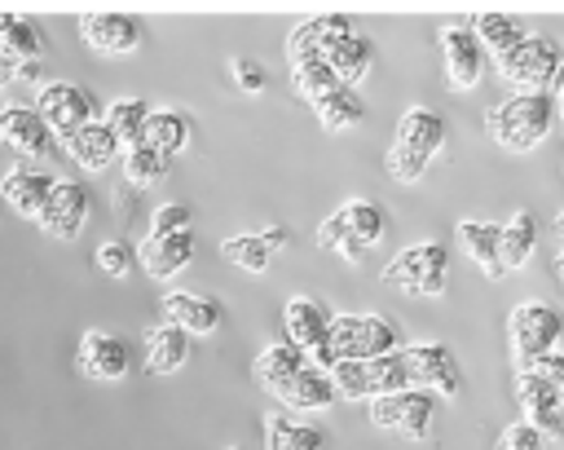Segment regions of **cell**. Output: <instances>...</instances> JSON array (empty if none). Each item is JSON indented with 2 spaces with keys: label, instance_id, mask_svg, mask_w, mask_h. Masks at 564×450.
<instances>
[{
  "label": "cell",
  "instance_id": "cell-12",
  "mask_svg": "<svg viewBox=\"0 0 564 450\" xmlns=\"http://www.w3.org/2000/svg\"><path fill=\"white\" fill-rule=\"evenodd\" d=\"M0 146H9L22 159H44L53 150V132L35 115V106L9 101V106H0Z\"/></svg>",
  "mask_w": 564,
  "mask_h": 450
},
{
  "label": "cell",
  "instance_id": "cell-10",
  "mask_svg": "<svg viewBox=\"0 0 564 450\" xmlns=\"http://www.w3.org/2000/svg\"><path fill=\"white\" fill-rule=\"evenodd\" d=\"M405 366H410V379L419 388H427L432 397L441 393L445 401L463 393V375H458V362L445 344H405Z\"/></svg>",
  "mask_w": 564,
  "mask_h": 450
},
{
  "label": "cell",
  "instance_id": "cell-3",
  "mask_svg": "<svg viewBox=\"0 0 564 450\" xmlns=\"http://www.w3.org/2000/svg\"><path fill=\"white\" fill-rule=\"evenodd\" d=\"M335 362H375L397 353V326L383 313H335L330 318Z\"/></svg>",
  "mask_w": 564,
  "mask_h": 450
},
{
  "label": "cell",
  "instance_id": "cell-50",
  "mask_svg": "<svg viewBox=\"0 0 564 450\" xmlns=\"http://www.w3.org/2000/svg\"><path fill=\"white\" fill-rule=\"evenodd\" d=\"M555 97H564V49H560V66H555V84H551Z\"/></svg>",
  "mask_w": 564,
  "mask_h": 450
},
{
  "label": "cell",
  "instance_id": "cell-20",
  "mask_svg": "<svg viewBox=\"0 0 564 450\" xmlns=\"http://www.w3.org/2000/svg\"><path fill=\"white\" fill-rule=\"evenodd\" d=\"M137 260L141 269L159 282V278H176L189 260H194V234H167V238H154L145 234V243L137 247Z\"/></svg>",
  "mask_w": 564,
  "mask_h": 450
},
{
  "label": "cell",
  "instance_id": "cell-25",
  "mask_svg": "<svg viewBox=\"0 0 564 450\" xmlns=\"http://www.w3.org/2000/svg\"><path fill=\"white\" fill-rule=\"evenodd\" d=\"M397 141L410 146V150H423L427 159L445 146V119L427 106H410L401 119H397Z\"/></svg>",
  "mask_w": 564,
  "mask_h": 450
},
{
  "label": "cell",
  "instance_id": "cell-8",
  "mask_svg": "<svg viewBox=\"0 0 564 450\" xmlns=\"http://www.w3.org/2000/svg\"><path fill=\"white\" fill-rule=\"evenodd\" d=\"M432 410H436V397L427 388H401V393H388V397L370 401V424L375 428H392V432H401L410 441H423Z\"/></svg>",
  "mask_w": 564,
  "mask_h": 450
},
{
  "label": "cell",
  "instance_id": "cell-28",
  "mask_svg": "<svg viewBox=\"0 0 564 450\" xmlns=\"http://www.w3.org/2000/svg\"><path fill=\"white\" fill-rule=\"evenodd\" d=\"M308 366V357L295 349V344H264L260 353H256V379H260V388H269V393H278L291 375H300Z\"/></svg>",
  "mask_w": 564,
  "mask_h": 450
},
{
  "label": "cell",
  "instance_id": "cell-37",
  "mask_svg": "<svg viewBox=\"0 0 564 450\" xmlns=\"http://www.w3.org/2000/svg\"><path fill=\"white\" fill-rule=\"evenodd\" d=\"M313 110H317V119H322L326 132H344V128H352V124L366 119V101L357 97V88H339L326 101H317Z\"/></svg>",
  "mask_w": 564,
  "mask_h": 450
},
{
  "label": "cell",
  "instance_id": "cell-34",
  "mask_svg": "<svg viewBox=\"0 0 564 450\" xmlns=\"http://www.w3.org/2000/svg\"><path fill=\"white\" fill-rule=\"evenodd\" d=\"M326 66H330L348 88H352V84L370 71V40H361L357 31H352V35H344L339 44H330V49H326Z\"/></svg>",
  "mask_w": 564,
  "mask_h": 450
},
{
  "label": "cell",
  "instance_id": "cell-35",
  "mask_svg": "<svg viewBox=\"0 0 564 450\" xmlns=\"http://www.w3.org/2000/svg\"><path fill=\"white\" fill-rule=\"evenodd\" d=\"M141 141L172 159V154L189 141V119H185L181 110H150V119H145V137H141Z\"/></svg>",
  "mask_w": 564,
  "mask_h": 450
},
{
  "label": "cell",
  "instance_id": "cell-29",
  "mask_svg": "<svg viewBox=\"0 0 564 450\" xmlns=\"http://www.w3.org/2000/svg\"><path fill=\"white\" fill-rule=\"evenodd\" d=\"M533 247H538V225H533V212H511V221H502V238H498L502 269H520V265H529Z\"/></svg>",
  "mask_w": 564,
  "mask_h": 450
},
{
  "label": "cell",
  "instance_id": "cell-17",
  "mask_svg": "<svg viewBox=\"0 0 564 450\" xmlns=\"http://www.w3.org/2000/svg\"><path fill=\"white\" fill-rule=\"evenodd\" d=\"M286 243H291V229H286V225H269V229H260V234H234V238H225V243H220V256L234 260V265L247 269V274H264L269 260H273Z\"/></svg>",
  "mask_w": 564,
  "mask_h": 450
},
{
  "label": "cell",
  "instance_id": "cell-41",
  "mask_svg": "<svg viewBox=\"0 0 564 450\" xmlns=\"http://www.w3.org/2000/svg\"><path fill=\"white\" fill-rule=\"evenodd\" d=\"M189 225H194V212H189L185 203H163V207H154V216H150V234H154V238L189 234Z\"/></svg>",
  "mask_w": 564,
  "mask_h": 450
},
{
  "label": "cell",
  "instance_id": "cell-51",
  "mask_svg": "<svg viewBox=\"0 0 564 450\" xmlns=\"http://www.w3.org/2000/svg\"><path fill=\"white\" fill-rule=\"evenodd\" d=\"M555 278H560V287H564V251L555 256Z\"/></svg>",
  "mask_w": 564,
  "mask_h": 450
},
{
  "label": "cell",
  "instance_id": "cell-45",
  "mask_svg": "<svg viewBox=\"0 0 564 450\" xmlns=\"http://www.w3.org/2000/svg\"><path fill=\"white\" fill-rule=\"evenodd\" d=\"M229 75H234V84H238L242 93H260V88H264V79H269V75H264V66H260V62H251V57H234V62H229Z\"/></svg>",
  "mask_w": 564,
  "mask_h": 450
},
{
  "label": "cell",
  "instance_id": "cell-11",
  "mask_svg": "<svg viewBox=\"0 0 564 450\" xmlns=\"http://www.w3.org/2000/svg\"><path fill=\"white\" fill-rule=\"evenodd\" d=\"M84 221H88V190H84L79 181L57 176V185H53V194L44 199L35 225H40L44 234H53V238H75V234L84 229Z\"/></svg>",
  "mask_w": 564,
  "mask_h": 450
},
{
  "label": "cell",
  "instance_id": "cell-43",
  "mask_svg": "<svg viewBox=\"0 0 564 450\" xmlns=\"http://www.w3.org/2000/svg\"><path fill=\"white\" fill-rule=\"evenodd\" d=\"M132 260H137V247H128L123 238H106V243L97 247V265H101L110 278H128Z\"/></svg>",
  "mask_w": 564,
  "mask_h": 450
},
{
  "label": "cell",
  "instance_id": "cell-13",
  "mask_svg": "<svg viewBox=\"0 0 564 450\" xmlns=\"http://www.w3.org/2000/svg\"><path fill=\"white\" fill-rule=\"evenodd\" d=\"M75 366L88 379H123L132 366V349H128V340H119L110 331H84L79 349H75Z\"/></svg>",
  "mask_w": 564,
  "mask_h": 450
},
{
  "label": "cell",
  "instance_id": "cell-33",
  "mask_svg": "<svg viewBox=\"0 0 564 450\" xmlns=\"http://www.w3.org/2000/svg\"><path fill=\"white\" fill-rule=\"evenodd\" d=\"M401 388H414L410 379V366H405V353H388V357H375L366 362V397H388V393H401Z\"/></svg>",
  "mask_w": 564,
  "mask_h": 450
},
{
  "label": "cell",
  "instance_id": "cell-22",
  "mask_svg": "<svg viewBox=\"0 0 564 450\" xmlns=\"http://www.w3.org/2000/svg\"><path fill=\"white\" fill-rule=\"evenodd\" d=\"M141 353H145V371H150V375H172V371H181L185 357H189V331H181V326H172V322H159V326L145 331Z\"/></svg>",
  "mask_w": 564,
  "mask_h": 450
},
{
  "label": "cell",
  "instance_id": "cell-1",
  "mask_svg": "<svg viewBox=\"0 0 564 450\" xmlns=\"http://www.w3.org/2000/svg\"><path fill=\"white\" fill-rule=\"evenodd\" d=\"M555 97L551 93H511L507 101L489 106L485 115V132L498 150L507 154H529L538 141H546L551 119H555Z\"/></svg>",
  "mask_w": 564,
  "mask_h": 450
},
{
  "label": "cell",
  "instance_id": "cell-53",
  "mask_svg": "<svg viewBox=\"0 0 564 450\" xmlns=\"http://www.w3.org/2000/svg\"><path fill=\"white\" fill-rule=\"evenodd\" d=\"M555 106H560V119H564V97H555Z\"/></svg>",
  "mask_w": 564,
  "mask_h": 450
},
{
  "label": "cell",
  "instance_id": "cell-5",
  "mask_svg": "<svg viewBox=\"0 0 564 450\" xmlns=\"http://www.w3.org/2000/svg\"><path fill=\"white\" fill-rule=\"evenodd\" d=\"M555 66H560V44L546 40V35H524L511 53L494 57L498 79L511 84L516 93H551Z\"/></svg>",
  "mask_w": 564,
  "mask_h": 450
},
{
  "label": "cell",
  "instance_id": "cell-7",
  "mask_svg": "<svg viewBox=\"0 0 564 450\" xmlns=\"http://www.w3.org/2000/svg\"><path fill=\"white\" fill-rule=\"evenodd\" d=\"M35 115L48 124V132L62 141L70 132H79L84 124L101 119L97 115V97L84 93L79 84H62V79H48L44 88H35Z\"/></svg>",
  "mask_w": 564,
  "mask_h": 450
},
{
  "label": "cell",
  "instance_id": "cell-32",
  "mask_svg": "<svg viewBox=\"0 0 564 450\" xmlns=\"http://www.w3.org/2000/svg\"><path fill=\"white\" fill-rule=\"evenodd\" d=\"M291 84H295V93L308 101V106H317V101H326L330 93H339V88H348L330 66H326V57H313V62H300V66H291Z\"/></svg>",
  "mask_w": 564,
  "mask_h": 450
},
{
  "label": "cell",
  "instance_id": "cell-21",
  "mask_svg": "<svg viewBox=\"0 0 564 450\" xmlns=\"http://www.w3.org/2000/svg\"><path fill=\"white\" fill-rule=\"evenodd\" d=\"M62 150L79 163V168H88V172H101V168H110L115 163V154H119V141H115V132L101 124V119H93V124H84L79 132H70V137H62Z\"/></svg>",
  "mask_w": 564,
  "mask_h": 450
},
{
  "label": "cell",
  "instance_id": "cell-40",
  "mask_svg": "<svg viewBox=\"0 0 564 450\" xmlns=\"http://www.w3.org/2000/svg\"><path fill=\"white\" fill-rule=\"evenodd\" d=\"M427 154L423 150H410V146H401V141H392L388 146V154H383V172L397 181V185H414L423 172H427Z\"/></svg>",
  "mask_w": 564,
  "mask_h": 450
},
{
  "label": "cell",
  "instance_id": "cell-31",
  "mask_svg": "<svg viewBox=\"0 0 564 450\" xmlns=\"http://www.w3.org/2000/svg\"><path fill=\"white\" fill-rule=\"evenodd\" d=\"M0 53L13 57V62H31V57H40V53H44V40H40L35 22L22 18V13L0 9Z\"/></svg>",
  "mask_w": 564,
  "mask_h": 450
},
{
  "label": "cell",
  "instance_id": "cell-52",
  "mask_svg": "<svg viewBox=\"0 0 564 450\" xmlns=\"http://www.w3.org/2000/svg\"><path fill=\"white\" fill-rule=\"evenodd\" d=\"M555 229H560V238H564V212H560V216H555Z\"/></svg>",
  "mask_w": 564,
  "mask_h": 450
},
{
  "label": "cell",
  "instance_id": "cell-19",
  "mask_svg": "<svg viewBox=\"0 0 564 450\" xmlns=\"http://www.w3.org/2000/svg\"><path fill=\"white\" fill-rule=\"evenodd\" d=\"M163 318L189 335H212L220 322H225V309L220 300L212 296H194V291H167L163 296Z\"/></svg>",
  "mask_w": 564,
  "mask_h": 450
},
{
  "label": "cell",
  "instance_id": "cell-42",
  "mask_svg": "<svg viewBox=\"0 0 564 450\" xmlns=\"http://www.w3.org/2000/svg\"><path fill=\"white\" fill-rule=\"evenodd\" d=\"M326 375H330V384H335L339 397H348V401H361L366 397V362H335Z\"/></svg>",
  "mask_w": 564,
  "mask_h": 450
},
{
  "label": "cell",
  "instance_id": "cell-38",
  "mask_svg": "<svg viewBox=\"0 0 564 450\" xmlns=\"http://www.w3.org/2000/svg\"><path fill=\"white\" fill-rule=\"evenodd\" d=\"M167 154H159L154 146H145V141H137L132 150H123V181L128 185H159L163 176H167Z\"/></svg>",
  "mask_w": 564,
  "mask_h": 450
},
{
  "label": "cell",
  "instance_id": "cell-44",
  "mask_svg": "<svg viewBox=\"0 0 564 450\" xmlns=\"http://www.w3.org/2000/svg\"><path fill=\"white\" fill-rule=\"evenodd\" d=\"M546 441H551L546 432H538L533 424L520 419V424H507V428L498 432V446H494V450H546Z\"/></svg>",
  "mask_w": 564,
  "mask_h": 450
},
{
  "label": "cell",
  "instance_id": "cell-36",
  "mask_svg": "<svg viewBox=\"0 0 564 450\" xmlns=\"http://www.w3.org/2000/svg\"><path fill=\"white\" fill-rule=\"evenodd\" d=\"M335 212H339V221L348 225V234H352L366 251L383 238V212H379L370 199H348V203H339Z\"/></svg>",
  "mask_w": 564,
  "mask_h": 450
},
{
  "label": "cell",
  "instance_id": "cell-4",
  "mask_svg": "<svg viewBox=\"0 0 564 450\" xmlns=\"http://www.w3.org/2000/svg\"><path fill=\"white\" fill-rule=\"evenodd\" d=\"M445 269H449L445 247L432 243V238H423V243L401 247L383 265V282L397 287L401 296H441L445 291Z\"/></svg>",
  "mask_w": 564,
  "mask_h": 450
},
{
  "label": "cell",
  "instance_id": "cell-9",
  "mask_svg": "<svg viewBox=\"0 0 564 450\" xmlns=\"http://www.w3.org/2000/svg\"><path fill=\"white\" fill-rule=\"evenodd\" d=\"M436 49H441V66H445V79L449 88H476L480 84V71H485V49L476 40V31L467 22H449L436 31Z\"/></svg>",
  "mask_w": 564,
  "mask_h": 450
},
{
  "label": "cell",
  "instance_id": "cell-39",
  "mask_svg": "<svg viewBox=\"0 0 564 450\" xmlns=\"http://www.w3.org/2000/svg\"><path fill=\"white\" fill-rule=\"evenodd\" d=\"M317 247H322V251H335V256L348 260V265H357V260L366 256V247L348 234V225L339 221V212H330V216L317 225Z\"/></svg>",
  "mask_w": 564,
  "mask_h": 450
},
{
  "label": "cell",
  "instance_id": "cell-15",
  "mask_svg": "<svg viewBox=\"0 0 564 450\" xmlns=\"http://www.w3.org/2000/svg\"><path fill=\"white\" fill-rule=\"evenodd\" d=\"M344 35H352V18H348V13H317V18L300 22V26L286 35V62L300 66V62L326 57V49L339 44Z\"/></svg>",
  "mask_w": 564,
  "mask_h": 450
},
{
  "label": "cell",
  "instance_id": "cell-46",
  "mask_svg": "<svg viewBox=\"0 0 564 450\" xmlns=\"http://www.w3.org/2000/svg\"><path fill=\"white\" fill-rule=\"evenodd\" d=\"M533 371H538V375H542V379L555 388V397L564 401V353H560V349H555V353H546V357H542Z\"/></svg>",
  "mask_w": 564,
  "mask_h": 450
},
{
  "label": "cell",
  "instance_id": "cell-14",
  "mask_svg": "<svg viewBox=\"0 0 564 450\" xmlns=\"http://www.w3.org/2000/svg\"><path fill=\"white\" fill-rule=\"evenodd\" d=\"M79 40H84L88 49L115 57V53H132V49H137L141 26H137V18H128V13H119V9H93V13L79 18Z\"/></svg>",
  "mask_w": 564,
  "mask_h": 450
},
{
  "label": "cell",
  "instance_id": "cell-30",
  "mask_svg": "<svg viewBox=\"0 0 564 450\" xmlns=\"http://www.w3.org/2000/svg\"><path fill=\"white\" fill-rule=\"evenodd\" d=\"M264 446L269 450H322V432L291 419L286 410H269L264 415Z\"/></svg>",
  "mask_w": 564,
  "mask_h": 450
},
{
  "label": "cell",
  "instance_id": "cell-24",
  "mask_svg": "<svg viewBox=\"0 0 564 450\" xmlns=\"http://www.w3.org/2000/svg\"><path fill=\"white\" fill-rule=\"evenodd\" d=\"M498 238H502V225H489V221H458V247L480 265L485 278H502V256H498Z\"/></svg>",
  "mask_w": 564,
  "mask_h": 450
},
{
  "label": "cell",
  "instance_id": "cell-18",
  "mask_svg": "<svg viewBox=\"0 0 564 450\" xmlns=\"http://www.w3.org/2000/svg\"><path fill=\"white\" fill-rule=\"evenodd\" d=\"M516 401L524 410V424H533L538 432H560V397L555 388L529 366V371H516Z\"/></svg>",
  "mask_w": 564,
  "mask_h": 450
},
{
  "label": "cell",
  "instance_id": "cell-47",
  "mask_svg": "<svg viewBox=\"0 0 564 450\" xmlns=\"http://www.w3.org/2000/svg\"><path fill=\"white\" fill-rule=\"evenodd\" d=\"M137 194H141V190H137V185H128V181H123V185H115V199H110L115 216H123V221H128V216L137 212Z\"/></svg>",
  "mask_w": 564,
  "mask_h": 450
},
{
  "label": "cell",
  "instance_id": "cell-49",
  "mask_svg": "<svg viewBox=\"0 0 564 450\" xmlns=\"http://www.w3.org/2000/svg\"><path fill=\"white\" fill-rule=\"evenodd\" d=\"M13 79H18V62H13V57H4V53H0V88H9V84H13Z\"/></svg>",
  "mask_w": 564,
  "mask_h": 450
},
{
  "label": "cell",
  "instance_id": "cell-16",
  "mask_svg": "<svg viewBox=\"0 0 564 450\" xmlns=\"http://www.w3.org/2000/svg\"><path fill=\"white\" fill-rule=\"evenodd\" d=\"M53 185H57V176L53 172H44V168H35V163H18L13 172H4V181H0V199L18 212V216H40V207H44V199L53 194Z\"/></svg>",
  "mask_w": 564,
  "mask_h": 450
},
{
  "label": "cell",
  "instance_id": "cell-23",
  "mask_svg": "<svg viewBox=\"0 0 564 450\" xmlns=\"http://www.w3.org/2000/svg\"><path fill=\"white\" fill-rule=\"evenodd\" d=\"M273 397H278L286 410H326V406L335 401V384H330V375H326V371L304 366V371H300V375H291Z\"/></svg>",
  "mask_w": 564,
  "mask_h": 450
},
{
  "label": "cell",
  "instance_id": "cell-6",
  "mask_svg": "<svg viewBox=\"0 0 564 450\" xmlns=\"http://www.w3.org/2000/svg\"><path fill=\"white\" fill-rule=\"evenodd\" d=\"M330 309L313 296H291L282 304V331H286V344H295L308 366L317 371H330L335 366V353H330Z\"/></svg>",
  "mask_w": 564,
  "mask_h": 450
},
{
  "label": "cell",
  "instance_id": "cell-48",
  "mask_svg": "<svg viewBox=\"0 0 564 450\" xmlns=\"http://www.w3.org/2000/svg\"><path fill=\"white\" fill-rule=\"evenodd\" d=\"M18 84H35V88H44V84H48V79H44V62H40V57L18 62Z\"/></svg>",
  "mask_w": 564,
  "mask_h": 450
},
{
  "label": "cell",
  "instance_id": "cell-54",
  "mask_svg": "<svg viewBox=\"0 0 564 450\" xmlns=\"http://www.w3.org/2000/svg\"><path fill=\"white\" fill-rule=\"evenodd\" d=\"M229 450H238V446H229Z\"/></svg>",
  "mask_w": 564,
  "mask_h": 450
},
{
  "label": "cell",
  "instance_id": "cell-2",
  "mask_svg": "<svg viewBox=\"0 0 564 450\" xmlns=\"http://www.w3.org/2000/svg\"><path fill=\"white\" fill-rule=\"evenodd\" d=\"M560 331H564V318L542 304V300H520L507 318V340H511V362L516 371H529L538 366L546 353H555L560 344Z\"/></svg>",
  "mask_w": 564,
  "mask_h": 450
},
{
  "label": "cell",
  "instance_id": "cell-26",
  "mask_svg": "<svg viewBox=\"0 0 564 450\" xmlns=\"http://www.w3.org/2000/svg\"><path fill=\"white\" fill-rule=\"evenodd\" d=\"M471 31H476V40H480V49L489 53V57H502V53H511L529 31L511 18V13H498V9H489V13H476L471 22H467Z\"/></svg>",
  "mask_w": 564,
  "mask_h": 450
},
{
  "label": "cell",
  "instance_id": "cell-27",
  "mask_svg": "<svg viewBox=\"0 0 564 450\" xmlns=\"http://www.w3.org/2000/svg\"><path fill=\"white\" fill-rule=\"evenodd\" d=\"M150 101H141V97H119V101H110L106 110H101V124L115 132V141L123 146V150H132L141 137H145V119H150Z\"/></svg>",
  "mask_w": 564,
  "mask_h": 450
}]
</instances>
